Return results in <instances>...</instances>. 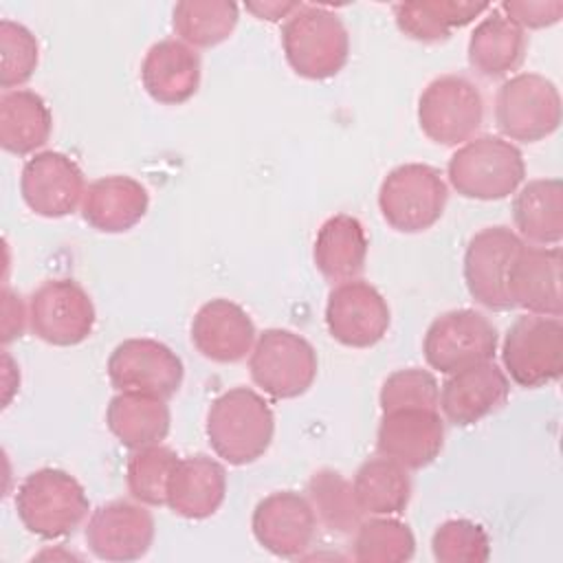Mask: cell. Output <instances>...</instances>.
<instances>
[{
  "label": "cell",
  "mask_w": 563,
  "mask_h": 563,
  "mask_svg": "<svg viewBox=\"0 0 563 563\" xmlns=\"http://www.w3.org/2000/svg\"><path fill=\"white\" fill-rule=\"evenodd\" d=\"M205 433L220 460L231 466H244L268 451L275 435V416L255 389L233 387L209 405Z\"/></svg>",
  "instance_id": "6da1fadb"
},
{
  "label": "cell",
  "mask_w": 563,
  "mask_h": 563,
  "mask_svg": "<svg viewBox=\"0 0 563 563\" xmlns=\"http://www.w3.org/2000/svg\"><path fill=\"white\" fill-rule=\"evenodd\" d=\"M90 501L75 475L62 468L29 473L15 493L20 523L44 541L73 534L88 517Z\"/></svg>",
  "instance_id": "7a4b0ae2"
},
{
  "label": "cell",
  "mask_w": 563,
  "mask_h": 563,
  "mask_svg": "<svg viewBox=\"0 0 563 563\" xmlns=\"http://www.w3.org/2000/svg\"><path fill=\"white\" fill-rule=\"evenodd\" d=\"M446 176L451 187L471 200H504L526 178L521 150L504 136L482 134L462 143L449 158Z\"/></svg>",
  "instance_id": "3957f363"
},
{
  "label": "cell",
  "mask_w": 563,
  "mask_h": 563,
  "mask_svg": "<svg viewBox=\"0 0 563 563\" xmlns=\"http://www.w3.org/2000/svg\"><path fill=\"white\" fill-rule=\"evenodd\" d=\"M282 48L299 77L321 81L339 75L347 64L350 35L332 9L301 4L282 26Z\"/></svg>",
  "instance_id": "277c9868"
},
{
  "label": "cell",
  "mask_w": 563,
  "mask_h": 563,
  "mask_svg": "<svg viewBox=\"0 0 563 563\" xmlns=\"http://www.w3.org/2000/svg\"><path fill=\"white\" fill-rule=\"evenodd\" d=\"M449 187L442 174L424 163L394 167L378 187L383 220L398 233H422L444 213Z\"/></svg>",
  "instance_id": "5b68a950"
},
{
  "label": "cell",
  "mask_w": 563,
  "mask_h": 563,
  "mask_svg": "<svg viewBox=\"0 0 563 563\" xmlns=\"http://www.w3.org/2000/svg\"><path fill=\"white\" fill-rule=\"evenodd\" d=\"M319 361L308 339L292 330L268 328L249 354L253 383L275 400H290L306 394L317 378Z\"/></svg>",
  "instance_id": "8992f818"
},
{
  "label": "cell",
  "mask_w": 563,
  "mask_h": 563,
  "mask_svg": "<svg viewBox=\"0 0 563 563\" xmlns=\"http://www.w3.org/2000/svg\"><path fill=\"white\" fill-rule=\"evenodd\" d=\"M495 123L504 139L537 143L561 125V95L554 81L539 73H517L495 97Z\"/></svg>",
  "instance_id": "52a82bcc"
},
{
  "label": "cell",
  "mask_w": 563,
  "mask_h": 563,
  "mask_svg": "<svg viewBox=\"0 0 563 563\" xmlns=\"http://www.w3.org/2000/svg\"><path fill=\"white\" fill-rule=\"evenodd\" d=\"M506 374L521 387H543L563 372V323L559 317L523 314L510 323L501 343Z\"/></svg>",
  "instance_id": "ba28073f"
},
{
  "label": "cell",
  "mask_w": 563,
  "mask_h": 563,
  "mask_svg": "<svg viewBox=\"0 0 563 563\" xmlns=\"http://www.w3.org/2000/svg\"><path fill=\"white\" fill-rule=\"evenodd\" d=\"M418 123L429 141L444 147L462 145L484 123V97L471 79L440 75L418 99Z\"/></svg>",
  "instance_id": "9c48e42d"
},
{
  "label": "cell",
  "mask_w": 563,
  "mask_h": 563,
  "mask_svg": "<svg viewBox=\"0 0 563 563\" xmlns=\"http://www.w3.org/2000/svg\"><path fill=\"white\" fill-rule=\"evenodd\" d=\"M497 343V328L486 314L460 308L431 321L424 332L422 352L431 369L449 376L464 367L493 361Z\"/></svg>",
  "instance_id": "30bf717a"
},
{
  "label": "cell",
  "mask_w": 563,
  "mask_h": 563,
  "mask_svg": "<svg viewBox=\"0 0 563 563\" xmlns=\"http://www.w3.org/2000/svg\"><path fill=\"white\" fill-rule=\"evenodd\" d=\"M97 312L90 295L75 279H48L29 299L31 332L48 345L73 347L95 328Z\"/></svg>",
  "instance_id": "8fae6325"
},
{
  "label": "cell",
  "mask_w": 563,
  "mask_h": 563,
  "mask_svg": "<svg viewBox=\"0 0 563 563\" xmlns=\"http://www.w3.org/2000/svg\"><path fill=\"white\" fill-rule=\"evenodd\" d=\"M526 242L504 224L477 231L464 251V284L468 295L484 308L504 312L512 308L508 295L510 266Z\"/></svg>",
  "instance_id": "7c38bea8"
},
{
  "label": "cell",
  "mask_w": 563,
  "mask_h": 563,
  "mask_svg": "<svg viewBox=\"0 0 563 563\" xmlns=\"http://www.w3.org/2000/svg\"><path fill=\"white\" fill-rule=\"evenodd\" d=\"M108 378L117 391H143L172 398L185 378L180 356L147 336L121 341L108 358Z\"/></svg>",
  "instance_id": "4fadbf2b"
},
{
  "label": "cell",
  "mask_w": 563,
  "mask_h": 563,
  "mask_svg": "<svg viewBox=\"0 0 563 563\" xmlns=\"http://www.w3.org/2000/svg\"><path fill=\"white\" fill-rule=\"evenodd\" d=\"M387 299L363 279L336 284L325 301V328L345 347L365 350L376 345L389 330Z\"/></svg>",
  "instance_id": "5bb4252c"
},
{
  "label": "cell",
  "mask_w": 563,
  "mask_h": 563,
  "mask_svg": "<svg viewBox=\"0 0 563 563\" xmlns=\"http://www.w3.org/2000/svg\"><path fill=\"white\" fill-rule=\"evenodd\" d=\"M154 532V517L145 504L114 499L90 512L84 537L97 559L128 563L150 552Z\"/></svg>",
  "instance_id": "9a60e30c"
},
{
  "label": "cell",
  "mask_w": 563,
  "mask_h": 563,
  "mask_svg": "<svg viewBox=\"0 0 563 563\" xmlns=\"http://www.w3.org/2000/svg\"><path fill=\"white\" fill-rule=\"evenodd\" d=\"M20 194L35 216L66 218L81 207L86 194L84 172L64 152H37L22 167Z\"/></svg>",
  "instance_id": "2e32d148"
},
{
  "label": "cell",
  "mask_w": 563,
  "mask_h": 563,
  "mask_svg": "<svg viewBox=\"0 0 563 563\" xmlns=\"http://www.w3.org/2000/svg\"><path fill=\"white\" fill-rule=\"evenodd\" d=\"M255 541L282 559L301 556L314 541L317 517L306 495L275 490L257 501L251 517Z\"/></svg>",
  "instance_id": "e0dca14e"
},
{
  "label": "cell",
  "mask_w": 563,
  "mask_h": 563,
  "mask_svg": "<svg viewBox=\"0 0 563 563\" xmlns=\"http://www.w3.org/2000/svg\"><path fill=\"white\" fill-rule=\"evenodd\" d=\"M444 446V422L438 409H398L383 413L376 431L380 455L407 471L429 466Z\"/></svg>",
  "instance_id": "ac0fdd59"
},
{
  "label": "cell",
  "mask_w": 563,
  "mask_h": 563,
  "mask_svg": "<svg viewBox=\"0 0 563 563\" xmlns=\"http://www.w3.org/2000/svg\"><path fill=\"white\" fill-rule=\"evenodd\" d=\"M194 347L213 363L244 361L257 339L255 323L249 312L224 297L211 299L198 308L191 319Z\"/></svg>",
  "instance_id": "d6986e66"
},
{
  "label": "cell",
  "mask_w": 563,
  "mask_h": 563,
  "mask_svg": "<svg viewBox=\"0 0 563 563\" xmlns=\"http://www.w3.org/2000/svg\"><path fill=\"white\" fill-rule=\"evenodd\" d=\"M510 394L506 372L493 361L449 374L440 387V409L455 427H471L499 409Z\"/></svg>",
  "instance_id": "ffe728a7"
},
{
  "label": "cell",
  "mask_w": 563,
  "mask_h": 563,
  "mask_svg": "<svg viewBox=\"0 0 563 563\" xmlns=\"http://www.w3.org/2000/svg\"><path fill=\"white\" fill-rule=\"evenodd\" d=\"M508 295L512 308L528 314L561 317V249L523 244L510 266Z\"/></svg>",
  "instance_id": "44dd1931"
},
{
  "label": "cell",
  "mask_w": 563,
  "mask_h": 563,
  "mask_svg": "<svg viewBox=\"0 0 563 563\" xmlns=\"http://www.w3.org/2000/svg\"><path fill=\"white\" fill-rule=\"evenodd\" d=\"M200 55L178 37L152 44L141 64V84L145 92L163 106L189 101L200 86Z\"/></svg>",
  "instance_id": "7402d4cb"
},
{
  "label": "cell",
  "mask_w": 563,
  "mask_h": 563,
  "mask_svg": "<svg viewBox=\"0 0 563 563\" xmlns=\"http://www.w3.org/2000/svg\"><path fill=\"white\" fill-rule=\"evenodd\" d=\"M150 194L132 176L112 174L92 180L81 200V218L101 233H125L147 213Z\"/></svg>",
  "instance_id": "603a6c76"
},
{
  "label": "cell",
  "mask_w": 563,
  "mask_h": 563,
  "mask_svg": "<svg viewBox=\"0 0 563 563\" xmlns=\"http://www.w3.org/2000/svg\"><path fill=\"white\" fill-rule=\"evenodd\" d=\"M227 497V471L209 455L180 457L167 488L172 512L185 519H207L218 512Z\"/></svg>",
  "instance_id": "cb8c5ba5"
},
{
  "label": "cell",
  "mask_w": 563,
  "mask_h": 563,
  "mask_svg": "<svg viewBox=\"0 0 563 563\" xmlns=\"http://www.w3.org/2000/svg\"><path fill=\"white\" fill-rule=\"evenodd\" d=\"M526 48L528 37L523 29L508 20L499 9H490V13L473 29L466 57L477 75L499 79L523 64Z\"/></svg>",
  "instance_id": "d4e9b609"
},
{
  "label": "cell",
  "mask_w": 563,
  "mask_h": 563,
  "mask_svg": "<svg viewBox=\"0 0 563 563\" xmlns=\"http://www.w3.org/2000/svg\"><path fill=\"white\" fill-rule=\"evenodd\" d=\"M110 433L125 449H143L161 444L172 427L167 398L143 391H119L106 409Z\"/></svg>",
  "instance_id": "484cf974"
},
{
  "label": "cell",
  "mask_w": 563,
  "mask_h": 563,
  "mask_svg": "<svg viewBox=\"0 0 563 563\" xmlns=\"http://www.w3.org/2000/svg\"><path fill=\"white\" fill-rule=\"evenodd\" d=\"M367 235L358 218L336 213L328 218L314 238L312 260L317 271L330 282L358 279L367 260Z\"/></svg>",
  "instance_id": "4316f807"
},
{
  "label": "cell",
  "mask_w": 563,
  "mask_h": 563,
  "mask_svg": "<svg viewBox=\"0 0 563 563\" xmlns=\"http://www.w3.org/2000/svg\"><path fill=\"white\" fill-rule=\"evenodd\" d=\"M517 235L537 246H559L563 240V183L559 178L528 180L512 200Z\"/></svg>",
  "instance_id": "83f0119b"
},
{
  "label": "cell",
  "mask_w": 563,
  "mask_h": 563,
  "mask_svg": "<svg viewBox=\"0 0 563 563\" xmlns=\"http://www.w3.org/2000/svg\"><path fill=\"white\" fill-rule=\"evenodd\" d=\"M53 132V114L46 101L26 88L7 90L0 97V145L15 156L37 154Z\"/></svg>",
  "instance_id": "f1b7e54d"
},
{
  "label": "cell",
  "mask_w": 563,
  "mask_h": 563,
  "mask_svg": "<svg viewBox=\"0 0 563 563\" xmlns=\"http://www.w3.org/2000/svg\"><path fill=\"white\" fill-rule=\"evenodd\" d=\"M486 11H490V4L457 0H409L394 4V18L400 33L424 44L449 40L453 29L471 24Z\"/></svg>",
  "instance_id": "f546056e"
},
{
  "label": "cell",
  "mask_w": 563,
  "mask_h": 563,
  "mask_svg": "<svg viewBox=\"0 0 563 563\" xmlns=\"http://www.w3.org/2000/svg\"><path fill=\"white\" fill-rule=\"evenodd\" d=\"M356 501L365 515H400L411 499V479L402 464L376 455L365 460L352 479Z\"/></svg>",
  "instance_id": "4dcf8cb0"
},
{
  "label": "cell",
  "mask_w": 563,
  "mask_h": 563,
  "mask_svg": "<svg viewBox=\"0 0 563 563\" xmlns=\"http://www.w3.org/2000/svg\"><path fill=\"white\" fill-rule=\"evenodd\" d=\"M240 9L229 0H183L174 4L172 29L191 48H213L238 26Z\"/></svg>",
  "instance_id": "1f68e13d"
},
{
  "label": "cell",
  "mask_w": 563,
  "mask_h": 563,
  "mask_svg": "<svg viewBox=\"0 0 563 563\" xmlns=\"http://www.w3.org/2000/svg\"><path fill=\"white\" fill-rule=\"evenodd\" d=\"M306 497L314 510L317 523L330 532L354 534L363 521L365 512L356 501L352 482L334 468L312 473L306 484Z\"/></svg>",
  "instance_id": "d6a6232c"
},
{
  "label": "cell",
  "mask_w": 563,
  "mask_h": 563,
  "mask_svg": "<svg viewBox=\"0 0 563 563\" xmlns=\"http://www.w3.org/2000/svg\"><path fill=\"white\" fill-rule=\"evenodd\" d=\"M416 552L411 528L391 515H372L354 530L352 556L361 563H405Z\"/></svg>",
  "instance_id": "836d02e7"
},
{
  "label": "cell",
  "mask_w": 563,
  "mask_h": 563,
  "mask_svg": "<svg viewBox=\"0 0 563 563\" xmlns=\"http://www.w3.org/2000/svg\"><path fill=\"white\" fill-rule=\"evenodd\" d=\"M178 455L163 444L134 449L125 464V484L134 501L145 506H165L172 473Z\"/></svg>",
  "instance_id": "e575fe53"
},
{
  "label": "cell",
  "mask_w": 563,
  "mask_h": 563,
  "mask_svg": "<svg viewBox=\"0 0 563 563\" xmlns=\"http://www.w3.org/2000/svg\"><path fill=\"white\" fill-rule=\"evenodd\" d=\"M40 62L37 37L20 22L0 20V88L18 90L24 86Z\"/></svg>",
  "instance_id": "d590c367"
},
{
  "label": "cell",
  "mask_w": 563,
  "mask_h": 563,
  "mask_svg": "<svg viewBox=\"0 0 563 563\" xmlns=\"http://www.w3.org/2000/svg\"><path fill=\"white\" fill-rule=\"evenodd\" d=\"M431 552L438 563H484L490 559V539L471 519H446L431 537Z\"/></svg>",
  "instance_id": "8d00e7d4"
},
{
  "label": "cell",
  "mask_w": 563,
  "mask_h": 563,
  "mask_svg": "<svg viewBox=\"0 0 563 563\" xmlns=\"http://www.w3.org/2000/svg\"><path fill=\"white\" fill-rule=\"evenodd\" d=\"M380 411L398 409H438L440 407V385L429 369L405 367L391 372L378 394Z\"/></svg>",
  "instance_id": "74e56055"
},
{
  "label": "cell",
  "mask_w": 563,
  "mask_h": 563,
  "mask_svg": "<svg viewBox=\"0 0 563 563\" xmlns=\"http://www.w3.org/2000/svg\"><path fill=\"white\" fill-rule=\"evenodd\" d=\"M497 9L519 29H548L563 18L561 0H504Z\"/></svg>",
  "instance_id": "f35d334b"
},
{
  "label": "cell",
  "mask_w": 563,
  "mask_h": 563,
  "mask_svg": "<svg viewBox=\"0 0 563 563\" xmlns=\"http://www.w3.org/2000/svg\"><path fill=\"white\" fill-rule=\"evenodd\" d=\"M26 321H29V310L24 308L22 297L4 288L2 290V343H11L20 339Z\"/></svg>",
  "instance_id": "ab89813d"
},
{
  "label": "cell",
  "mask_w": 563,
  "mask_h": 563,
  "mask_svg": "<svg viewBox=\"0 0 563 563\" xmlns=\"http://www.w3.org/2000/svg\"><path fill=\"white\" fill-rule=\"evenodd\" d=\"M249 13H253L257 20H266V22H279V20H288L299 7L301 2H246L244 4Z\"/></svg>",
  "instance_id": "60d3db41"
}]
</instances>
